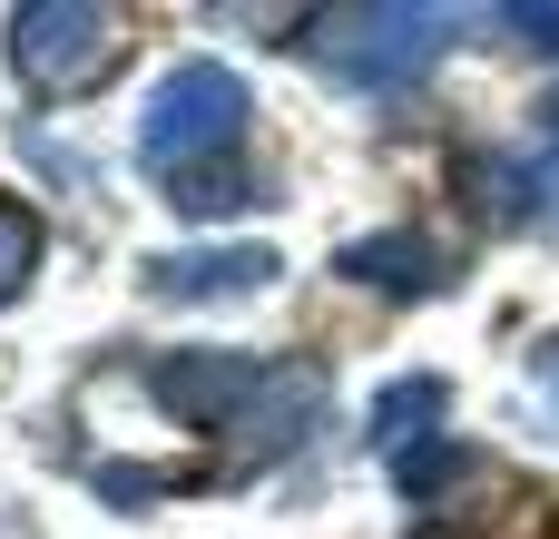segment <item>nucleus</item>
Returning <instances> with one entry per match:
<instances>
[{
    "mask_svg": "<svg viewBox=\"0 0 559 539\" xmlns=\"http://www.w3.org/2000/svg\"><path fill=\"white\" fill-rule=\"evenodd\" d=\"M246 118H255V98H246V79H236L226 59H177V69L147 88V108H138V157L167 167V177L216 167V157L246 147Z\"/></svg>",
    "mask_w": 559,
    "mask_h": 539,
    "instance_id": "obj_1",
    "label": "nucleus"
},
{
    "mask_svg": "<svg viewBox=\"0 0 559 539\" xmlns=\"http://www.w3.org/2000/svg\"><path fill=\"white\" fill-rule=\"evenodd\" d=\"M442 10H334L314 59L344 79V88H413L432 59H442Z\"/></svg>",
    "mask_w": 559,
    "mask_h": 539,
    "instance_id": "obj_2",
    "label": "nucleus"
},
{
    "mask_svg": "<svg viewBox=\"0 0 559 539\" xmlns=\"http://www.w3.org/2000/svg\"><path fill=\"white\" fill-rule=\"evenodd\" d=\"M10 59L39 98H88L108 69H118V20L108 10H79V0H49V10H20L10 20Z\"/></svg>",
    "mask_w": 559,
    "mask_h": 539,
    "instance_id": "obj_3",
    "label": "nucleus"
},
{
    "mask_svg": "<svg viewBox=\"0 0 559 539\" xmlns=\"http://www.w3.org/2000/svg\"><path fill=\"white\" fill-rule=\"evenodd\" d=\"M255 363L246 354H167L157 373H147V393L177 412V422H197V432H216V422H236L246 403H255Z\"/></svg>",
    "mask_w": 559,
    "mask_h": 539,
    "instance_id": "obj_4",
    "label": "nucleus"
},
{
    "mask_svg": "<svg viewBox=\"0 0 559 539\" xmlns=\"http://www.w3.org/2000/svg\"><path fill=\"white\" fill-rule=\"evenodd\" d=\"M324 403H334L324 363H275V373L255 383V403L236 412V432H246V471H255V462H275V452H295V442L324 422Z\"/></svg>",
    "mask_w": 559,
    "mask_h": 539,
    "instance_id": "obj_5",
    "label": "nucleus"
},
{
    "mask_svg": "<svg viewBox=\"0 0 559 539\" xmlns=\"http://www.w3.org/2000/svg\"><path fill=\"white\" fill-rule=\"evenodd\" d=\"M265 275H275L265 245H216V255H157V265H147V295H167V304H216V295H255Z\"/></svg>",
    "mask_w": 559,
    "mask_h": 539,
    "instance_id": "obj_6",
    "label": "nucleus"
},
{
    "mask_svg": "<svg viewBox=\"0 0 559 539\" xmlns=\"http://www.w3.org/2000/svg\"><path fill=\"white\" fill-rule=\"evenodd\" d=\"M344 275H364V285H383V295H442V285H452V255H442L432 236L393 226V236L344 245Z\"/></svg>",
    "mask_w": 559,
    "mask_h": 539,
    "instance_id": "obj_7",
    "label": "nucleus"
},
{
    "mask_svg": "<svg viewBox=\"0 0 559 539\" xmlns=\"http://www.w3.org/2000/svg\"><path fill=\"white\" fill-rule=\"evenodd\" d=\"M442 403H452V393H442V373H403V383L373 403V442H383V452H403L423 422H442Z\"/></svg>",
    "mask_w": 559,
    "mask_h": 539,
    "instance_id": "obj_8",
    "label": "nucleus"
},
{
    "mask_svg": "<svg viewBox=\"0 0 559 539\" xmlns=\"http://www.w3.org/2000/svg\"><path fill=\"white\" fill-rule=\"evenodd\" d=\"M167 206H177V216H236V206H255V177H246V167H226V157H216V167H187V177H177V196H167Z\"/></svg>",
    "mask_w": 559,
    "mask_h": 539,
    "instance_id": "obj_9",
    "label": "nucleus"
},
{
    "mask_svg": "<svg viewBox=\"0 0 559 539\" xmlns=\"http://www.w3.org/2000/svg\"><path fill=\"white\" fill-rule=\"evenodd\" d=\"M29 275H39V216H29L20 196H0V304H10Z\"/></svg>",
    "mask_w": 559,
    "mask_h": 539,
    "instance_id": "obj_10",
    "label": "nucleus"
},
{
    "mask_svg": "<svg viewBox=\"0 0 559 539\" xmlns=\"http://www.w3.org/2000/svg\"><path fill=\"white\" fill-rule=\"evenodd\" d=\"M393 471H403V491H442V481H462V471H472V452H452V442H423V452H403Z\"/></svg>",
    "mask_w": 559,
    "mask_h": 539,
    "instance_id": "obj_11",
    "label": "nucleus"
},
{
    "mask_svg": "<svg viewBox=\"0 0 559 539\" xmlns=\"http://www.w3.org/2000/svg\"><path fill=\"white\" fill-rule=\"evenodd\" d=\"M531 403H540V432L559 442V334L531 354Z\"/></svg>",
    "mask_w": 559,
    "mask_h": 539,
    "instance_id": "obj_12",
    "label": "nucleus"
},
{
    "mask_svg": "<svg viewBox=\"0 0 559 539\" xmlns=\"http://www.w3.org/2000/svg\"><path fill=\"white\" fill-rule=\"evenodd\" d=\"M501 29H521L531 49H559V10H540V0H521V10H501Z\"/></svg>",
    "mask_w": 559,
    "mask_h": 539,
    "instance_id": "obj_13",
    "label": "nucleus"
},
{
    "mask_svg": "<svg viewBox=\"0 0 559 539\" xmlns=\"http://www.w3.org/2000/svg\"><path fill=\"white\" fill-rule=\"evenodd\" d=\"M540 128H550V137H559V88H550V98H540Z\"/></svg>",
    "mask_w": 559,
    "mask_h": 539,
    "instance_id": "obj_14",
    "label": "nucleus"
}]
</instances>
